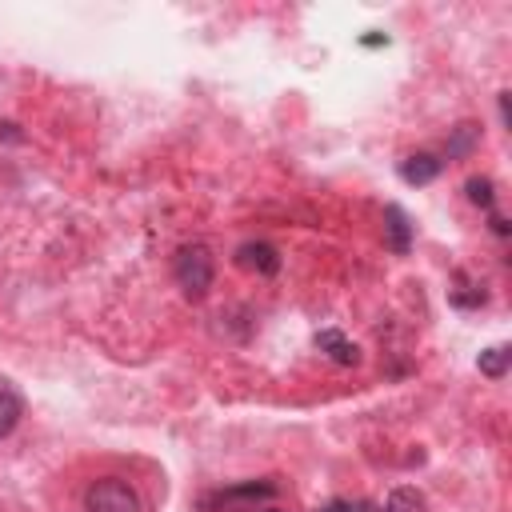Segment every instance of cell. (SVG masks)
Listing matches in <instances>:
<instances>
[{"mask_svg": "<svg viewBox=\"0 0 512 512\" xmlns=\"http://www.w3.org/2000/svg\"><path fill=\"white\" fill-rule=\"evenodd\" d=\"M172 272H176V284H180V292L188 300H204L212 280H216V256H212L208 244H184L176 252Z\"/></svg>", "mask_w": 512, "mask_h": 512, "instance_id": "cell-1", "label": "cell"}, {"mask_svg": "<svg viewBox=\"0 0 512 512\" xmlns=\"http://www.w3.org/2000/svg\"><path fill=\"white\" fill-rule=\"evenodd\" d=\"M84 512H140V492L120 476H100L84 488Z\"/></svg>", "mask_w": 512, "mask_h": 512, "instance_id": "cell-2", "label": "cell"}, {"mask_svg": "<svg viewBox=\"0 0 512 512\" xmlns=\"http://www.w3.org/2000/svg\"><path fill=\"white\" fill-rule=\"evenodd\" d=\"M384 244L396 256L412 252V220H408V212L400 204H384Z\"/></svg>", "mask_w": 512, "mask_h": 512, "instance_id": "cell-3", "label": "cell"}, {"mask_svg": "<svg viewBox=\"0 0 512 512\" xmlns=\"http://www.w3.org/2000/svg\"><path fill=\"white\" fill-rule=\"evenodd\" d=\"M236 260H240V268L260 272V276L280 272V252H276L272 244H264V240H248V244H240V248H236Z\"/></svg>", "mask_w": 512, "mask_h": 512, "instance_id": "cell-4", "label": "cell"}, {"mask_svg": "<svg viewBox=\"0 0 512 512\" xmlns=\"http://www.w3.org/2000/svg\"><path fill=\"white\" fill-rule=\"evenodd\" d=\"M440 168H444L440 156H432V152H412L408 160H400V180L420 188V184H432V180L440 176Z\"/></svg>", "mask_w": 512, "mask_h": 512, "instance_id": "cell-5", "label": "cell"}, {"mask_svg": "<svg viewBox=\"0 0 512 512\" xmlns=\"http://www.w3.org/2000/svg\"><path fill=\"white\" fill-rule=\"evenodd\" d=\"M316 348H320L328 360L344 364V368H352V364L360 360V348H356L340 328H324V332H316Z\"/></svg>", "mask_w": 512, "mask_h": 512, "instance_id": "cell-6", "label": "cell"}, {"mask_svg": "<svg viewBox=\"0 0 512 512\" xmlns=\"http://www.w3.org/2000/svg\"><path fill=\"white\" fill-rule=\"evenodd\" d=\"M20 416H24V396H20L8 380H0V440L16 432Z\"/></svg>", "mask_w": 512, "mask_h": 512, "instance_id": "cell-7", "label": "cell"}, {"mask_svg": "<svg viewBox=\"0 0 512 512\" xmlns=\"http://www.w3.org/2000/svg\"><path fill=\"white\" fill-rule=\"evenodd\" d=\"M444 148H448V160H468L480 148V124H456Z\"/></svg>", "mask_w": 512, "mask_h": 512, "instance_id": "cell-8", "label": "cell"}, {"mask_svg": "<svg viewBox=\"0 0 512 512\" xmlns=\"http://www.w3.org/2000/svg\"><path fill=\"white\" fill-rule=\"evenodd\" d=\"M380 512H424V492L412 488V484H400V488H392L384 496Z\"/></svg>", "mask_w": 512, "mask_h": 512, "instance_id": "cell-9", "label": "cell"}, {"mask_svg": "<svg viewBox=\"0 0 512 512\" xmlns=\"http://www.w3.org/2000/svg\"><path fill=\"white\" fill-rule=\"evenodd\" d=\"M508 364H512V348H508V344H492V348H484V352L476 356V368H480L488 380H500V376L508 372Z\"/></svg>", "mask_w": 512, "mask_h": 512, "instance_id": "cell-10", "label": "cell"}, {"mask_svg": "<svg viewBox=\"0 0 512 512\" xmlns=\"http://www.w3.org/2000/svg\"><path fill=\"white\" fill-rule=\"evenodd\" d=\"M464 188H468V200H472V204H480V208H492V204H496V196H492V180H488V176H472Z\"/></svg>", "mask_w": 512, "mask_h": 512, "instance_id": "cell-11", "label": "cell"}, {"mask_svg": "<svg viewBox=\"0 0 512 512\" xmlns=\"http://www.w3.org/2000/svg\"><path fill=\"white\" fill-rule=\"evenodd\" d=\"M320 512H356V504H348V500H332V504H324Z\"/></svg>", "mask_w": 512, "mask_h": 512, "instance_id": "cell-12", "label": "cell"}, {"mask_svg": "<svg viewBox=\"0 0 512 512\" xmlns=\"http://www.w3.org/2000/svg\"><path fill=\"white\" fill-rule=\"evenodd\" d=\"M268 512H276V508H268Z\"/></svg>", "mask_w": 512, "mask_h": 512, "instance_id": "cell-13", "label": "cell"}]
</instances>
